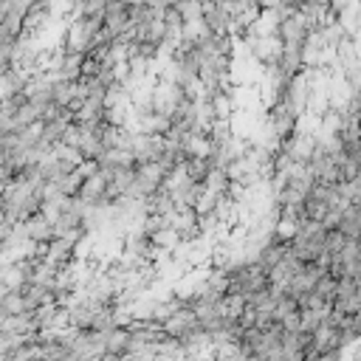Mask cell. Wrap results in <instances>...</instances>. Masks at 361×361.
Wrapping results in <instances>:
<instances>
[{"label": "cell", "mask_w": 361, "mask_h": 361, "mask_svg": "<svg viewBox=\"0 0 361 361\" xmlns=\"http://www.w3.org/2000/svg\"><path fill=\"white\" fill-rule=\"evenodd\" d=\"M355 296H358V305H361V276H358V288H355Z\"/></svg>", "instance_id": "cell-1"}, {"label": "cell", "mask_w": 361, "mask_h": 361, "mask_svg": "<svg viewBox=\"0 0 361 361\" xmlns=\"http://www.w3.org/2000/svg\"><path fill=\"white\" fill-rule=\"evenodd\" d=\"M358 240H361V237H358Z\"/></svg>", "instance_id": "cell-2"}]
</instances>
